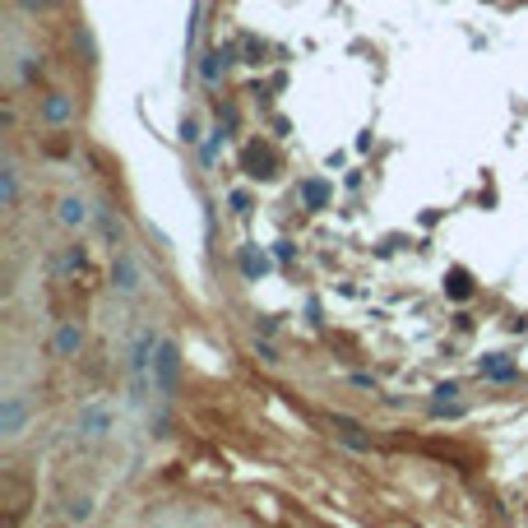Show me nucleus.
<instances>
[{"mask_svg":"<svg viewBox=\"0 0 528 528\" xmlns=\"http://www.w3.org/2000/svg\"><path fill=\"white\" fill-rule=\"evenodd\" d=\"M223 61H227V51H204V61H200V79L214 88L218 79H223Z\"/></svg>","mask_w":528,"mask_h":528,"instance_id":"9d476101","label":"nucleus"},{"mask_svg":"<svg viewBox=\"0 0 528 528\" xmlns=\"http://www.w3.org/2000/svg\"><path fill=\"white\" fill-rule=\"evenodd\" d=\"M158 334L153 329H140L135 343H130V375H135V385H144V375L153 371V357H158Z\"/></svg>","mask_w":528,"mask_h":528,"instance_id":"f03ea898","label":"nucleus"},{"mask_svg":"<svg viewBox=\"0 0 528 528\" xmlns=\"http://www.w3.org/2000/svg\"><path fill=\"white\" fill-rule=\"evenodd\" d=\"M23 422H28V399L23 394H5V404H0V435L15 440L23 431Z\"/></svg>","mask_w":528,"mask_h":528,"instance_id":"20e7f679","label":"nucleus"},{"mask_svg":"<svg viewBox=\"0 0 528 528\" xmlns=\"http://www.w3.org/2000/svg\"><path fill=\"white\" fill-rule=\"evenodd\" d=\"M56 218H61V227H70V232H79V227H88V204L79 200V195H61V204H56Z\"/></svg>","mask_w":528,"mask_h":528,"instance_id":"0eeeda50","label":"nucleus"},{"mask_svg":"<svg viewBox=\"0 0 528 528\" xmlns=\"http://www.w3.org/2000/svg\"><path fill=\"white\" fill-rule=\"evenodd\" d=\"M65 514H70L75 524H84V519H88L93 510H88V500H70V510H65Z\"/></svg>","mask_w":528,"mask_h":528,"instance_id":"4468645a","label":"nucleus"},{"mask_svg":"<svg viewBox=\"0 0 528 528\" xmlns=\"http://www.w3.org/2000/svg\"><path fill=\"white\" fill-rule=\"evenodd\" d=\"M140 283H144L140 260H135L130 250H121V255L111 260V287H116L121 296H135V292H140Z\"/></svg>","mask_w":528,"mask_h":528,"instance_id":"7ed1b4c3","label":"nucleus"},{"mask_svg":"<svg viewBox=\"0 0 528 528\" xmlns=\"http://www.w3.org/2000/svg\"><path fill=\"white\" fill-rule=\"evenodd\" d=\"M19 5H23V10H28V15H37V10H51V5H56V0H19Z\"/></svg>","mask_w":528,"mask_h":528,"instance_id":"2eb2a0df","label":"nucleus"},{"mask_svg":"<svg viewBox=\"0 0 528 528\" xmlns=\"http://www.w3.org/2000/svg\"><path fill=\"white\" fill-rule=\"evenodd\" d=\"M56 5H61V0H56Z\"/></svg>","mask_w":528,"mask_h":528,"instance_id":"a211bd4d","label":"nucleus"},{"mask_svg":"<svg viewBox=\"0 0 528 528\" xmlns=\"http://www.w3.org/2000/svg\"><path fill=\"white\" fill-rule=\"evenodd\" d=\"M176 375H181V348L171 339L158 343V357H153V380H158V394H171L176 389Z\"/></svg>","mask_w":528,"mask_h":528,"instance_id":"f257e3e1","label":"nucleus"},{"mask_svg":"<svg viewBox=\"0 0 528 528\" xmlns=\"http://www.w3.org/2000/svg\"><path fill=\"white\" fill-rule=\"evenodd\" d=\"M79 348H84V329H79V325H61V329H56V339H51V352H56V357H75Z\"/></svg>","mask_w":528,"mask_h":528,"instance_id":"1a4fd4ad","label":"nucleus"},{"mask_svg":"<svg viewBox=\"0 0 528 528\" xmlns=\"http://www.w3.org/2000/svg\"><path fill=\"white\" fill-rule=\"evenodd\" d=\"M0 181H5V209H15V204H19V167H15V162H5Z\"/></svg>","mask_w":528,"mask_h":528,"instance_id":"9b49d317","label":"nucleus"},{"mask_svg":"<svg viewBox=\"0 0 528 528\" xmlns=\"http://www.w3.org/2000/svg\"><path fill=\"white\" fill-rule=\"evenodd\" d=\"M97 218H102V232H107V236H111V241H116V236H121V218L111 214L107 204H97Z\"/></svg>","mask_w":528,"mask_h":528,"instance_id":"f8f14e48","label":"nucleus"},{"mask_svg":"<svg viewBox=\"0 0 528 528\" xmlns=\"http://www.w3.org/2000/svg\"><path fill=\"white\" fill-rule=\"evenodd\" d=\"M329 426H334V435H339L348 450H357V454L371 450V435H361V422H352V417H343V413H334V417H329Z\"/></svg>","mask_w":528,"mask_h":528,"instance_id":"423d86ee","label":"nucleus"},{"mask_svg":"<svg viewBox=\"0 0 528 528\" xmlns=\"http://www.w3.org/2000/svg\"><path fill=\"white\" fill-rule=\"evenodd\" d=\"M42 121H47V125L75 121V97H70V93H51L47 102H42Z\"/></svg>","mask_w":528,"mask_h":528,"instance_id":"6e6552de","label":"nucleus"},{"mask_svg":"<svg viewBox=\"0 0 528 528\" xmlns=\"http://www.w3.org/2000/svg\"><path fill=\"white\" fill-rule=\"evenodd\" d=\"M181 135H186V144H195V140H200V125L186 121V125H181Z\"/></svg>","mask_w":528,"mask_h":528,"instance_id":"dca6fc26","label":"nucleus"},{"mask_svg":"<svg viewBox=\"0 0 528 528\" xmlns=\"http://www.w3.org/2000/svg\"><path fill=\"white\" fill-rule=\"evenodd\" d=\"M306 200L320 204V200H325V186H315V181H311V186H306Z\"/></svg>","mask_w":528,"mask_h":528,"instance_id":"f3484780","label":"nucleus"},{"mask_svg":"<svg viewBox=\"0 0 528 528\" xmlns=\"http://www.w3.org/2000/svg\"><path fill=\"white\" fill-rule=\"evenodd\" d=\"M255 357H260L264 366H279V352H274V343H260V339H255Z\"/></svg>","mask_w":528,"mask_h":528,"instance_id":"ddd939ff","label":"nucleus"},{"mask_svg":"<svg viewBox=\"0 0 528 528\" xmlns=\"http://www.w3.org/2000/svg\"><path fill=\"white\" fill-rule=\"evenodd\" d=\"M75 431H79V435H88V440H97V435H107V431H111V408H102V404H88V408H79V417H75Z\"/></svg>","mask_w":528,"mask_h":528,"instance_id":"39448f33","label":"nucleus"}]
</instances>
